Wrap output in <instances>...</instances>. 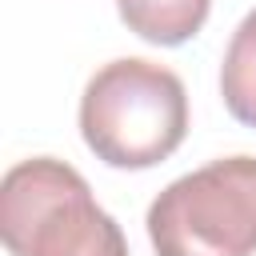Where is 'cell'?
I'll list each match as a JSON object with an SVG mask.
<instances>
[{"label": "cell", "mask_w": 256, "mask_h": 256, "mask_svg": "<svg viewBox=\"0 0 256 256\" xmlns=\"http://www.w3.org/2000/svg\"><path fill=\"white\" fill-rule=\"evenodd\" d=\"M80 136L108 168H156L188 136L184 80L140 56L96 68L80 96Z\"/></svg>", "instance_id": "obj_1"}, {"label": "cell", "mask_w": 256, "mask_h": 256, "mask_svg": "<svg viewBox=\"0 0 256 256\" xmlns=\"http://www.w3.org/2000/svg\"><path fill=\"white\" fill-rule=\"evenodd\" d=\"M0 236L12 256H128L120 224L92 200L88 180L56 156H32L4 172Z\"/></svg>", "instance_id": "obj_2"}, {"label": "cell", "mask_w": 256, "mask_h": 256, "mask_svg": "<svg viewBox=\"0 0 256 256\" xmlns=\"http://www.w3.org/2000/svg\"><path fill=\"white\" fill-rule=\"evenodd\" d=\"M156 256H256V156H220L148 208Z\"/></svg>", "instance_id": "obj_3"}, {"label": "cell", "mask_w": 256, "mask_h": 256, "mask_svg": "<svg viewBox=\"0 0 256 256\" xmlns=\"http://www.w3.org/2000/svg\"><path fill=\"white\" fill-rule=\"evenodd\" d=\"M116 8L128 32H136L148 44L176 48L204 28L212 0H116Z\"/></svg>", "instance_id": "obj_4"}, {"label": "cell", "mask_w": 256, "mask_h": 256, "mask_svg": "<svg viewBox=\"0 0 256 256\" xmlns=\"http://www.w3.org/2000/svg\"><path fill=\"white\" fill-rule=\"evenodd\" d=\"M220 96L232 120L256 128V8L236 24L220 60Z\"/></svg>", "instance_id": "obj_5"}]
</instances>
